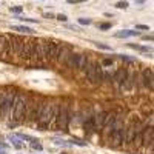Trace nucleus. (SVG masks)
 Segmentation results:
<instances>
[{
  "instance_id": "obj_29",
  "label": "nucleus",
  "mask_w": 154,
  "mask_h": 154,
  "mask_svg": "<svg viewBox=\"0 0 154 154\" xmlns=\"http://www.w3.org/2000/svg\"><path fill=\"white\" fill-rule=\"evenodd\" d=\"M116 6H117L119 9H126L130 5H128V3L125 2V0H122V2H117V3H116Z\"/></svg>"
},
{
  "instance_id": "obj_18",
  "label": "nucleus",
  "mask_w": 154,
  "mask_h": 154,
  "mask_svg": "<svg viewBox=\"0 0 154 154\" xmlns=\"http://www.w3.org/2000/svg\"><path fill=\"white\" fill-rule=\"evenodd\" d=\"M136 35H140V32L136 29H122L114 34L116 38H128V37H136Z\"/></svg>"
},
{
  "instance_id": "obj_12",
  "label": "nucleus",
  "mask_w": 154,
  "mask_h": 154,
  "mask_svg": "<svg viewBox=\"0 0 154 154\" xmlns=\"http://www.w3.org/2000/svg\"><path fill=\"white\" fill-rule=\"evenodd\" d=\"M117 116H116L114 112H108L106 114V117H105V122H103V131H105V134L109 137V134L112 133V130H114V126H116V122H117Z\"/></svg>"
},
{
  "instance_id": "obj_15",
  "label": "nucleus",
  "mask_w": 154,
  "mask_h": 154,
  "mask_svg": "<svg viewBox=\"0 0 154 154\" xmlns=\"http://www.w3.org/2000/svg\"><path fill=\"white\" fill-rule=\"evenodd\" d=\"M60 51H62V45H60L59 42H49L48 60H49V62H56V60H59Z\"/></svg>"
},
{
  "instance_id": "obj_2",
  "label": "nucleus",
  "mask_w": 154,
  "mask_h": 154,
  "mask_svg": "<svg viewBox=\"0 0 154 154\" xmlns=\"http://www.w3.org/2000/svg\"><path fill=\"white\" fill-rule=\"evenodd\" d=\"M54 109H56V102L54 100H48L45 109L40 116V119L37 120V128L40 131H46L48 128L53 126V117H54Z\"/></svg>"
},
{
  "instance_id": "obj_26",
  "label": "nucleus",
  "mask_w": 154,
  "mask_h": 154,
  "mask_svg": "<svg viewBox=\"0 0 154 154\" xmlns=\"http://www.w3.org/2000/svg\"><path fill=\"white\" fill-rule=\"evenodd\" d=\"M97 28H99L100 31L111 29V28H112V23H109V22H106V23H99V25H97Z\"/></svg>"
},
{
  "instance_id": "obj_22",
  "label": "nucleus",
  "mask_w": 154,
  "mask_h": 154,
  "mask_svg": "<svg viewBox=\"0 0 154 154\" xmlns=\"http://www.w3.org/2000/svg\"><path fill=\"white\" fill-rule=\"evenodd\" d=\"M106 111H103V109H102V111H99L97 114H96V120H97V128H102V126H103V122H105V117H106Z\"/></svg>"
},
{
  "instance_id": "obj_35",
  "label": "nucleus",
  "mask_w": 154,
  "mask_h": 154,
  "mask_svg": "<svg viewBox=\"0 0 154 154\" xmlns=\"http://www.w3.org/2000/svg\"><path fill=\"white\" fill-rule=\"evenodd\" d=\"M11 11L16 12V14H20V12L23 11V8H22V6H11Z\"/></svg>"
},
{
  "instance_id": "obj_4",
  "label": "nucleus",
  "mask_w": 154,
  "mask_h": 154,
  "mask_svg": "<svg viewBox=\"0 0 154 154\" xmlns=\"http://www.w3.org/2000/svg\"><path fill=\"white\" fill-rule=\"evenodd\" d=\"M17 94H19V93L16 91L14 88L6 89V94H5V99H3L2 108H0V117H2V119H11L12 106H14V102H16Z\"/></svg>"
},
{
  "instance_id": "obj_37",
  "label": "nucleus",
  "mask_w": 154,
  "mask_h": 154,
  "mask_svg": "<svg viewBox=\"0 0 154 154\" xmlns=\"http://www.w3.org/2000/svg\"><path fill=\"white\" fill-rule=\"evenodd\" d=\"M136 29H143V31H148V29H149V26H148V25H137Z\"/></svg>"
},
{
  "instance_id": "obj_41",
  "label": "nucleus",
  "mask_w": 154,
  "mask_h": 154,
  "mask_svg": "<svg viewBox=\"0 0 154 154\" xmlns=\"http://www.w3.org/2000/svg\"><path fill=\"white\" fill-rule=\"evenodd\" d=\"M0 154H8V148H2V146H0Z\"/></svg>"
},
{
  "instance_id": "obj_40",
  "label": "nucleus",
  "mask_w": 154,
  "mask_h": 154,
  "mask_svg": "<svg viewBox=\"0 0 154 154\" xmlns=\"http://www.w3.org/2000/svg\"><path fill=\"white\" fill-rule=\"evenodd\" d=\"M43 17H45V19H56V16L51 14V12H46V14H43Z\"/></svg>"
},
{
  "instance_id": "obj_25",
  "label": "nucleus",
  "mask_w": 154,
  "mask_h": 154,
  "mask_svg": "<svg viewBox=\"0 0 154 154\" xmlns=\"http://www.w3.org/2000/svg\"><path fill=\"white\" fill-rule=\"evenodd\" d=\"M117 57H119L120 60L126 62V63H134V62H136V59H134V57H131V56H126V54H119Z\"/></svg>"
},
{
  "instance_id": "obj_24",
  "label": "nucleus",
  "mask_w": 154,
  "mask_h": 154,
  "mask_svg": "<svg viewBox=\"0 0 154 154\" xmlns=\"http://www.w3.org/2000/svg\"><path fill=\"white\" fill-rule=\"evenodd\" d=\"M128 46L136 49V51H140V53H151V48L149 46H145V45H136V43H128Z\"/></svg>"
},
{
  "instance_id": "obj_42",
  "label": "nucleus",
  "mask_w": 154,
  "mask_h": 154,
  "mask_svg": "<svg viewBox=\"0 0 154 154\" xmlns=\"http://www.w3.org/2000/svg\"><path fill=\"white\" fill-rule=\"evenodd\" d=\"M134 3H136V5H143L145 0H134Z\"/></svg>"
},
{
  "instance_id": "obj_28",
  "label": "nucleus",
  "mask_w": 154,
  "mask_h": 154,
  "mask_svg": "<svg viewBox=\"0 0 154 154\" xmlns=\"http://www.w3.org/2000/svg\"><path fill=\"white\" fill-rule=\"evenodd\" d=\"M93 23V20L91 19H88V17H82V19H79V25H91Z\"/></svg>"
},
{
  "instance_id": "obj_38",
  "label": "nucleus",
  "mask_w": 154,
  "mask_h": 154,
  "mask_svg": "<svg viewBox=\"0 0 154 154\" xmlns=\"http://www.w3.org/2000/svg\"><path fill=\"white\" fill-rule=\"evenodd\" d=\"M82 2H88V0H68L69 5H75V3H82Z\"/></svg>"
},
{
  "instance_id": "obj_39",
  "label": "nucleus",
  "mask_w": 154,
  "mask_h": 154,
  "mask_svg": "<svg viewBox=\"0 0 154 154\" xmlns=\"http://www.w3.org/2000/svg\"><path fill=\"white\" fill-rule=\"evenodd\" d=\"M5 94H6V91H0V108H2V103H3V99H5Z\"/></svg>"
},
{
  "instance_id": "obj_17",
  "label": "nucleus",
  "mask_w": 154,
  "mask_h": 154,
  "mask_svg": "<svg viewBox=\"0 0 154 154\" xmlns=\"http://www.w3.org/2000/svg\"><path fill=\"white\" fill-rule=\"evenodd\" d=\"M128 74H130V71H128V69L120 68L117 72H114V75H112V82L117 85L119 88H123V83H125V80H126Z\"/></svg>"
},
{
  "instance_id": "obj_30",
  "label": "nucleus",
  "mask_w": 154,
  "mask_h": 154,
  "mask_svg": "<svg viewBox=\"0 0 154 154\" xmlns=\"http://www.w3.org/2000/svg\"><path fill=\"white\" fill-rule=\"evenodd\" d=\"M97 48H100V49H105V51H111V48L108 46V45H103V43H100V42H96L94 43Z\"/></svg>"
},
{
  "instance_id": "obj_34",
  "label": "nucleus",
  "mask_w": 154,
  "mask_h": 154,
  "mask_svg": "<svg viewBox=\"0 0 154 154\" xmlns=\"http://www.w3.org/2000/svg\"><path fill=\"white\" fill-rule=\"evenodd\" d=\"M69 142H72L74 145H79V146H86V142H83V140H69Z\"/></svg>"
},
{
  "instance_id": "obj_19",
  "label": "nucleus",
  "mask_w": 154,
  "mask_h": 154,
  "mask_svg": "<svg viewBox=\"0 0 154 154\" xmlns=\"http://www.w3.org/2000/svg\"><path fill=\"white\" fill-rule=\"evenodd\" d=\"M72 56V53H71V48L69 46H62V51H60V56H59V60L57 62H60V63H68V60H69V57Z\"/></svg>"
},
{
  "instance_id": "obj_21",
  "label": "nucleus",
  "mask_w": 154,
  "mask_h": 154,
  "mask_svg": "<svg viewBox=\"0 0 154 154\" xmlns=\"http://www.w3.org/2000/svg\"><path fill=\"white\" fill-rule=\"evenodd\" d=\"M11 29L19 31V32H25V34H34V29L29 26H25V25H12Z\"/></svg>"
},
{
  "instance_id": "obj_9",
  "label": "nucleus",
  "mask_w": 154,
  "mask_h": 154,
  "mask_svg": "<svg viewBox=\"0 0 154 154\" xmlns=\"http://www.w3.org/2000/svg\"><path fill=\"white\" fill-rule=\"evenodd\" d=\"M152 83H154V75H152V71L149 68H145L142 72L139 74V86H143L146 89H151L152 88Z\"/></svg>"
},
{
  "instance_id": "obj_23",
  "label": "nucleus",
  "mask_w": 154,
  "mask_h": 154,
  "mask_svg": "<svg viewBox=\"0 0 154 154\" xmlns=\"http://www.w3.org/2000/svg\"><path fill=\"white\" fill-rule=\"evenodd\" d=\"M96 69H97V80H99V85L103 83L105 80V75H103V65H100V63L96 62Z\"/></svg>"
},
{
  "instance_id": "obj_16",
  "label": "nucleus",
  "mask_w": 154,
  "mask_h": 154,
  "mask_svg": "<svg viewBox=\"0 0 154 154\" xmlns=\"http://www.w3.org/2000/svg\"><path fill=\"white\" fill-rule=\"evenodd\" d=\"M137 126H139V122L131 123V125L126 126V131H125V145H133L136 133H137Z\"/></svg>"
},
{
  "instance_id": "obj_3",
  "label": "nucleus",
  "mask_w": 154,
  "mask_h": 154,
  "mask_svg": "<svg viewBox=\"0 0 154 154\" xmlns=\"http://www.w3.org/2000/svg\"><path fill=\"white\" fill-rule=\"evenodd\" d=\"M71 117H72V109L68 100H62L60 102V109H59V117H57V128L60 131H66L68 126L71 123Z\"/></svg>"
},
{
  "instance_id": "obj_5",
  "label": "nucleus",
  "mask_w": 154,
  "mask_h": 154,
  "mask_svg": "<svg viewBox=\"0 0 154 154\" xmlns=\"http://www.w3.org/2000/svg\"><path fill=\"white\" fill-rule=\"evenodd\" d=\"M125 131H126V126H123L122 119L119 117L117 122H116V126L112 133L109 134V140H111V145L114 148H120L125 143Z\"/></svg>"
},
{
  "instance_id": "obj_14",
  "label": "nucleus",
  "mask_w": 154,
  "mask_h": 154,
  "mask_svg": "<svg viewBox=\"0 0 154 154\" xmlns=\"http://www.w3.org/2000/svg\"><path fill=\"white\" fill-rule=\"evenodd\" d=\"M85 74H86V80L93 85H99L97 80V69H96V62L88 63L86 68H85Z\"/></svg>"
},
{
  "instance_id": "obj_32",
  "label": "nucleus",
  "mask_w": 154,
  "mask_h": 154,
  "mask_svg": "<svg viewBox=\"0 0 154 154\" xmlns=\"http://www.w3.org/2000/svg\"><path fill=\"white\" fill-rule=\"evenodd\" d=\"M56 19H57L59 22H68V17H66L65 14H57V16H56Z\"/></svg>"
},
{
  "instance_id": "obj_6",
  "label": "nucleus",
  "mask_w": 154,
  "mask_h": 154,
  "mask_svg": "<svg viewBox=\"0 0 154 154\" xmlns=\"http://www.w3.org/2000/svg\"><path fill=\"white\" fill-rule=\"evenodd\" d=\"M66 65H69L72 69H85L86 65H88V57L83 54V53H77V54H72L68 60Z\"/></svg>"
},
{
  "instance_id": "obj_10",
  "label": "nucleus",
  "mask_w": 154,
  "mask_h": 154,
  "mask_svg": "<svg viewBox=\"0 0 154 154\" xmlns=\"http://www.w3.org/2000/svg\"><path fill=\"white\" fill-rule=\"evenodd\" d=\"M35 43L31 38H26L25 40V46H23V53H22V59L25 60H31L35 57Z\"/></svg>"
},
{
  "instance_id": "obj_27",
  "label": "nucleus",
  "mask_w": 154,
  "mask_h": 154,
  "mask_svg": "<svg viewBox=\"0 0 154 154\" xmlns=\"http://www.w3.org/2000/svg\"><path fill=\"white\" fill-rule=\"evenodd\" d=\"M31 149L43 151V145H42V143H38V140H35V142H31Z\"/></svg>"
},
{
  "instance_id": "obj_11",
  "label": "nucleus",
  "mask_w": 154,
  "mask_h": 154,
  "mask_svg": "<svg viewBox=\"0 0 154 154\" xmlns=\"http://www.w3.org/2000/svg\"><path fill=\"white\" fill-rule=\"evenodd\" d=\"M82 125H83V130L86 133H94L97 130V120H96V114L94 112H89L86 117H83L82 120Z\"/></svg>"
},
{
  "instance_id": "obj_1",
  "label": "nucleus",
  "mask_w": 154,
  "mask_h": 154,
  "mask_svg": "<svg viewBox=\"0 0 154 154\" xmlns=\"http://www.w3.org/2000/svg\"><path fill=\"white\" fill-rule=\"evenodd\" d=\"M26 106H28V100L25 97V94H17L14 106H12V112H11V120L14 125L22 123L26 119Z\"/></svg>"
},
{
  "instance_id": "obj_13",
  "label": "nucleus",
  "mask_w": 154,
  "mask_h": 154,
  "mask_svg": "<svg viewBox=\"0 0 154 154\" xmlns=\"http://www.w3.org/2000/svg\"><path fill=\"white\" fill-rule=\"evenodd\" d=\"M0 57H12L11 56V38L8 35H0Z\"/></svg>"
},
{
  "instance_id": "obj_36",
  "label": "nucleus",
  "mask_w": 154,
  "mask_h": 154,
  "mask_svg": "<svg viewBox=\"0 0 154 154\" xmlns=\"http://www.w3.org/2000/svg\"><path fill=\"white\" fill-rule=\"evenodd\" d=\"M102 65H103V66H111L112 65V60L111 59H105L103 62H102Z\"/></svg>"
},
{
  "instance_id": "obj_31",
  "label": "nucleus",
  "mask_w": 154,
  "mask_h": 154,
  "mask_svg": "<svg viewBox=\"0 0 154 154\" xmlns=\"http://www.w3.org/2000/svg\"><path fill=\"white\" fill-rule=\"evenodd\" d=\"M54 142H56V145H60V146H69V145H71V143L65 142V140H60V139H56Z\"/></svg>"
},
{
  "instance_id": "obj_20",
  "label": "nucleus",
  "mask_w": 154,
  "mask_h": 154,
  "mask_svg": "<svg viewBox=\"0 0 154 154\" xmlns=\"http://www.w3.org/2000/svg\"><path fill=\"white\" fill-rule=\"evenodd\" d=\"M8 140H9V142H12V146H14V148H17V149H22L23 148V142H22L23 139L19 134H11L8 137Z\"/></svg>"
},
{
  "instance_id": "obj_33",
  "label": "nucleus",
  "mask_w": 154,
  "mask_h": 154,
  "mask_svg": "<svg viewBox=\"0 0 154 154\" xmlns=\"http://www.w3.org/2000/svg\"><path fill=\"white\" fill-rule=\"evenodd\" d=\"M142 40H145V42H154V34H151V35H142Z\"/></svg>"
},
{
  "instance_id": "obj_8",
  "label": "nucleus",
  "mask_w": 154,
  "mask_h": 154,
  "mask_svg": "<svg viewBox=\"0 0 154 154\" xmlns=\"http://www.w3.org/2000/svg\"><path fill=\"white\" fill-rule=\"evenodd\" d=\"M11 38V56L12 57H22L23 53V46H25V38L19 35H9Z\"/></svg>"
},
{
  "instance_id": "obj_7",
  "label": "nucleus",
  "mask_w": 154,
  "mask_h": 154,
  "mask_svg": "<svg viewBox=\"0 0 154 154\" xmlns=\"http://www.w3.org/2000/svg\"><path fill=\"white\" fill-rule=\"evenodd\" d=\"M48 51H49V42L46 40H37L35 43V60L37 62H43L48 60Z\"/></svg>"
}]
</instances>
